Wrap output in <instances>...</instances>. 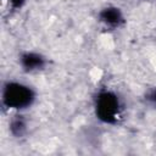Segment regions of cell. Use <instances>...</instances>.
<instances>
[{"instance_id": "6da1fadb", "label": "cell", "mask_w": 156, "mask_h": 156, "mask_svg": "<svg viewBox=\"0 0 156 156\" xmlns=\"http://www.w3.org/2000/svg\"><path fill=\"white\" fill-rule=\"evenodd\" d=\"M2 105L10 110L28 108L35 100L34 90L20 82H7L2 87Z\"/></svg>"}, {"instance_id": "7a4b0ae2", "label": "cell", "mask_w": 156, "mask_h": 156, "mask_svg": "<svg viewBox=\"0 0 156 156\" xmlns=\"http://www.w3.org/2000/svg\"><path fill=\"white\" fill-rule=\"evenodd\" d=\"M122 110L118 96L112 91H100L95 98V113L104 123L116 124L122 118Z\"/></svg>"}, {"instance_id": "3957f363", "label": "cell", "mask_w": 156, "mask_h": 156, "mask_svg": "<svg viewBox=\"0 0 156 156\" xmlns=\"http://www.w3.org/2000/svg\"><path fill=\"white\" fill-rule=\"evenodd\" d=\"M21 66L23 67L24 71L27 72H35V71H40L45 67L46 61L45 58L37 52H24L21 55L20 58Z\"/></svg>"}, {"instance_id": "277c9868", "label": "cell", "mask_w": 156, "mask_h": 156, "mask_svg": "<svg viewBox=\"0 0 156 156\" xmlns=\"http://www.w3.org/2000/svg\"><path fill=\"white\" fill-rule=\"evenodd\" d=\"M99 18L105 26L110 28H118L123 23V15L117 7H106L101 10Z\"/></svg>"}, {"instance_id": "5b68a950", "label": "cell", "mask_w": 156, "mask_h": 156, "mask_svg": "<svg viewBox=\"0 0 156 156\" xmlns=\"http://www.w3.org/2000/svg\"><path fill=\"white\" fill-rule=\"evenodd\" d=\"M27 130V124L26 121L22 118V116H15L11 122H10V132L13 136L16 138H21L22 135H24Z\"/></svg>"}, {"instance_id": "8992f818", "label": "cell", "mask_w": 156, "mask_h": 156, "mask_svg": "<svg viewBox=\"0 0 156 156\" xmlns=\"http://www.w3.org/2000/svg\"><path fill=\"white\" fill-rule=\"evenodd\" d=\"M146 100H147L149 102H151V104H154V105L156 106V88H155V89H152V90L147 94Z\"/></svg>"}, {"instance_id": "52a82bcc", "label": "cell", "mask_w": 156, "mask_h": 156, "mask_svg": "<svg viewBox=\"0 0 156 156\" xmlns=\"http://www.w3.org/2000/svg\"><path fill=\"white\" fill-rule=\"evenodd\" d=\"M9 2L15 7H21L24 2V0H9Z\"/></svg>"}]
</instances>
